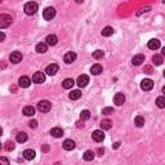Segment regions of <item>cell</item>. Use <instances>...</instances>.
Segmentation results:
<instances>
[{
    "instance_id": "4dcf8cb0",
    "label": "cell",
    "mask_w": 165,
    "mask_h": 165,
    "mask_svg": "<svg viewBox=\"0 0 165 165\" xmlns=\"http://www.w3.org/2000/svg\"><path fill=\"white\" fill-rule=\"evenodd\" d=\"M80 119L84 121V120H89L90 119V111L89 110H82L80 112Z\"/></svg>"
},
{
    "instance_id": "f546056e",
    "label": "cell",
    "mask_w": 165,
    "mask_h": 165,
    "mask_svg": "<svg viewBox=\"0 0 165 165\" xmlns=\"http://www.w3.org/2000/svg\"><path fill=\"white\" fill-rule=\"evenodd\" d=\"M112 34H114V28L110 27V26H107V27L103 28V31H102V36L108 38V36H111Z\"/></svg>"
},
{
    "instance_id": "f1b7e54d",
    "label": "cell",
    "mask_w": 165,
    "mask_h": 165,
    "mask_svg": "<svg viewBox=\"0 0 165 165\" xmlns=\"http://www.w3.org/2000/svg\"><path fill=\"white\" fill-rule=\"evenodd\" d=\"M27 134H26L25 132H21L17 134V142H20V143H25L26 141H27Z\"/></svg>"
},
{
    "instance_id": "e0dca14e",
    "label": "cell",
    "mask_w": 165,
    "mask_h": 165,
    "mask_svg": "<svg viewBox=\"0 0 165 165\" xmlns=\"http://www.w3.org/2000/svg\"><path fill=\"white\" fill-rule=\"evenodd\" d=\"M63 148L66 151H71L75 148V142H74L72 140H66L63 142Z\"/></svg>"
},
{
    "instance_id": "9a60e30c",
    "label": "cell",
    "mask_w": 165,
    "mask_h": 165,
    "mask_svg": "<svg viewBox=\"0 0 165 165\" xmlns=\"http://www.w3.org/2000/svg\"><path fill=\"white\" fill-rule=\"evenodd\" d=\"M102 71H103V67L99 63H95V64H93V66L90 67V72H92V75H101Z\"/></svg>"
},
{
    "instance_id": "1f68e13d",
    "label": "cell",
    "mask_w": 165,
    "mask_h": 165,
    "mask_svg": "<svg viewBox=\"0 0 165 165\" xmlns=\"http://www.w3.org/2000/svg\"><path fill=\"white\" fill-rule=\"evenodd\" d=\"M103 56H105V53H103L102 50H94L93 52V58L94 59H101V58H103Z\"/></svg>"
},
{
    "instance_id": "d590c367",
    "label": "cell",
    "mask_w": 165,
    "mask_h": 165,
    "mask_svg": "<svg viewBox=\"0 0 165 165\" xmlns=\"http://www.w3.org/2000/svg\"><path fill=\"white\" fill-rule=\"evenodd\" d=\"M0 165H9V160L5 156H0Z\"/></svg>"
},
{
    "instance_id": "f35d334b",
    "label": "cell",
    "mask_w": 165,
    "mask_h": 165,
    "mask_svg": "<svg viewBox=\"0 0 165 165\" xmlns=\"http://www.w3.org/2000/svg\"><path fill=\"white\" fill-rule=\"evenodd\" d=\"M41 151H43V152H48V151H49V146H48V145H44V146L41 147Z\"/></svg>"
},
{
    "instance_id": "7a4b0ae2",
    "label": "cell",
    "mask_w": 165,
    "mask_h": 165,
    "mask_svg": "<svg viewBox=\"0 0 165 165\" xmlns=\"http://www.w3.org/2000/svg\"><path fill=\"white\" fill-rule=\"evenodd\" d=\"M13 22V18L9 14H0V28H5L10 26Z\"/></svg>"
},
{
    "instance_id": "3957f363",
    "label": "cell",
    "mask_w": 165,
    "mask_h": 165,
    "mask_svg": "<svg viewBox=\"0 0 165 165\" xmlns=\"http://www.w3.org/2000/svg\"><path fill=\"white\" fill-rule=\"evenodd\" d=\"M52 108V103L49 101H40L38 103V110L40 112H48Z\"/></svg>"
},
{
    "instance_id": "7402d4cb",
    "label": "cell",
    "mask_w": 165,
    "mask_h": 165,
    "mask_svg": "<svg viewBox=\"0 0 165 165\" xmlns=\"http://www.w3.org/2000/svg\"><path fill=\"white\" fill-rule=\"evenodd\" d=\"M50 134L53 137H56V138H61V137L63 136V130L61 129V128H53V129L50 130Z\"/></svg>"
},
{
    "instance_id": "f6af8a7d",
    "label": "cell",
    "mask_w": 165,
    "mask_h": 165,
    "mask_svg": "<svg viewBox=\"0 0 165 165\" xmlns=\"http://www.w3.org/2000/svg\"><path fill=\"white\" fill-rule=\"evenodd\" d=\"M54 165H62V164H61V163H56Z\"/></svg>"
},
{
    "instance_id": "b9f144b4",
    "label": "cell",
    "mask_w": 165,
    "mask_h": 165,
    "mask_svg": "<svg viewBox=\"0 0 165 165\" xmlns=\"http://www.w3.org/2000/svg\"><path fill=\"white\" fill-rule=\"evenodd\" d=\"M120 146V143L119 142H116V143H114V147H115V148H118V147Z\"/></svg>"
},
{
    "instance_id": "836d02e7",
    "label": "cell",
    "mask_w": 165,
    "mask_h": 165,
    "mask_svg": "<svg viewBox=\"0 0 165 165\" xmlns=\"http://www.w3.org/2000/svg\"><path fill=\"white\" fill-rule=\"evenodd\" d=\"M14 143H13L12 141H8L7 143H5V146H4V148H5V151H8V152H9V151H13L14 150Z\"/></svg>"
},
{
    "instance_id": "ffe728a7",
    "label": "cell",
    "mask_w": 165,
    "mask_h": 165,
    "mask_svg": "<svg viewBox=\"0 0 165 165\" xmlns=\"http://www.w3.org/2000/svg\"><path fill=\"white\" fill-rule=\"evenodd\" d=\"M35 151L34 150H25L23 151V158L26 160H32V159H35Z\"/></svg>"
},
{
    "instance_id": "83f0119b",
    "label": "cell",
    "mask_w": 165,
    "mask_h": 165,
    "mask_svg": "<svg viewBox=\"0 0 165 165\" xmlns=\"http://www.w3.org/2000/svg\"><path fill=\"white\" fill-rule=\"evenodd\" d=\"M68 97H70V99H72V101H76V99H79L81 97V92L80 90H72V92L68 94Z\"/></svg>"
},
{
    "instance_id": "8fae6325",
    "label": "cell",
    "mask_w": 165,
    "mask_h": 165,
    "mask_svg": "<svg viewBox=\"0 0 165 165\" xmlns=\"http://www.w3.org/2000/svg\"><path fill=\"white\" fill-rule=\"evenodd\" d=\"M92 138H93V141H95V142H102L103 140H105L103 130H94L93 134H92Z\"/></svg>"
},
{
    "instance_id": "5b68a950",
    "label": "cell",
    "mask_w": 165,
    "mask_h": 165,
    "mask_svg": "<svg viewBox=\"0 0 165 165\" xmlns=\"http://www.w3.org/2000/svg\"><path fill=\"white\" fill-rule=\"evenodd\" d=\"M22 58H23V56H22V53L21 52H12L10 53V57H9V59H10V62L12 63H20L21 61H22Z\"/></svg>"
},
{
    "instance_id": "5bb4252c",
    "label": "cell",
    "mask_w": 165,
    "mask_h": 165,
    "mask_svg": "<svg viewBox=\"0 0 165 165\" xmlns=\"http://www.w3.org/2000/svg\"><path fill=\"white\" fill-rule=\"evenodd\" d=\"M143 62H145V56H143V54L134 56L133 59H132V63L134 64V66H140V64H142Z\"/></svg>"
},
{
    "instance_id": "74e56055",
    "label": "cell",
    "mask_w": 165,
    "mask_h": 165,
    "mask_svg": "<svg viewBox=\"0 0 165 165\" xmlns=\"http://www.w3.org/2000/svg\"><path fill=\"white\" fill-rule=\"evenodd\" d=\"M143 71H145L146 74H152V67H151V66H145V70H143Z\"/></svg>"
},
{
    "instance_id": "ee69618b",
    "label": "cell",
    "mask_w": 165,
    "mask_h": 165,
    "mask_svg": "<svg viewBox=\"0 0 165 165\" xmlns=\"http://www.w3.org/2000/svg\"><path fill=\"white\" fill-rule=\"evenodd\" d=\"M2 134H3V129L0 128V136H2Z\"/></svg>"
},
{
    "instance_id": "ac0fdd59",
    "label": "cell",
    "mask_w": 165,
    "mask_h": 165,
    "mask_svg": "<svg viewBox=\"0 0 165 165\" xmlns=\"http://www.w3.org/2000/svg\"><path fill=\"white\" fill-rule=\"evenodd\" d=\"M57 41H58V39L56 35H48L46 39H45V43H46V45H56L57 44Z\"/></svg>"
},
{
    "instance_id": "cb8c5ba5",
    "label": "cell",
    "mask_w": 165,
    "mask_h": 165,
    "mask_svg": "<svg viewBox=\"0 0 165 165\" xmlns=\"http://www.w3.org/2000/svg\"><path fill=\"white\" fill-rule=\"evenodd\" d=\"M46 50H48L46 43H39V44L36 45V52H38V53H45Z\"/></svg>"
},
{
    "instance_id": "44dd1931",
    "label": "cell",
    "mask_w": 165,
    "mask_h": 165,
    "mask_svg": "<svg viewBox=\"0 0 165 165\" xmlns=\"http://www.w3.org/2000/svg\"><path fill=\"white\" fill-rule=\"evenodd\" d=\"M99 125H101L102 130H108V129H111V128H112V121H111V120H108V119H106V120H102Z\"/></svg>"
},
{
    "instance_id": "30bf717a",
    "label": "cell",
    "mask_w": 165,
    "mask_h": 165,
    "mask_svg": "<svg viewBox=\"0 0 165 165\" xmlns=\"http://www.w3.org/2000/svg\"><path fill=\"white\" fill-rule=\"evenodd\" d=\"M30 84H31V79L28 76H21L18 80V85L21 88H28Z\"/></svg>"
},
{
    "instance_id": "603a6c76",
    "label": "cell",
    "mask_w": 165,
    "mask_h": 165,
    "mask_svg": "<svg viewBox=\"0 0 165 165\" xmlns=\"http://www.w3.org/2000/svg\"><path fill=\"white\" fill-rule=\"evenodd\" d=\"M94 152L93 151H90V150H88V151H85L84 152V155H82V158H84V160L85 161H92V160L94 159Z\"/></svg>"
},
{
    "instance_id": "8992f818",
    "label": "cell",
    "mask_w": 165,
    "mask_h": 165,
    "mask_svg": "<svg viewBox=\"0 0 165 165\" xmlns=\"http://www.w3.org/2000/svg\"><path fill=\"white\" fill-rule=\"evenodd\" d=\"M88 82H89V76L88 75H80L76 80V84L79 85L80 88H85V86L88 85Z\"/></svg>"
},
{
    "instance_id": "d6986e66",
    "label": "cell",
    "mask_w": 165,
    "mask_h": 165,
    "mask_svg": "<svg viewBox=\"0 0 165 165\" xmlns=\"http://www.w3.org/2000/svg\"><path fill=\"white\" fill-rule=\"evenodd\" d=\"M23 115L25 116H34L35 115V107H32V106H26L23 108Z\"/></svg>"
},
{
    "instance_id": "d4e9b609",
    "label": "cell",
    "mask_w": 165,
    "mask_h": 165,
    "mask_svg": "<svg viewBox=\"0 0 165 165\" xmlns=\"http://www.w3.org/2000/svg\"><path fill=\"white\" fill-rule=\"evenodd\" d=\"M134 124H136L138 128H142L143 125H145V118H143V116H141V115L136 116V119H134Z\"/></svg>"
},
{
    "instance_id": "4fadbf2b",
    "label": "cell",
    "mask_w": 165,
    "mask_h": 165,
    "mask_svg": "<svg viewBox=\"0 0 165 165\" xmlns=\"http://www.w3.org/2000/svg\"><path fill=\"white\" fill-rule=\"evenodd\" d=\"M75 59H76V53H74V52H67V53L64 54V57H63V61L67 64H71Z\"/></svg>"
},
{
    "instance_id": "ab89813d",
    "label": "cell",
    "mask_w": 165,
    "mask_h": 165,
    "mask_svg": "<svg viewBox=\"0 0 165 165\" xmlns=\"http://www.w3.org/2000/svg\"><path fill=\"white\" fill-rule=\"evenodd\" d=\"M4 39H5V34L0 31V43H2V41H4Z\"/></svg>"
},
{
    "instance_id": "7bdbcfd3",
    "label": "cell",
    "mask_w": 165,
    "mask_h": 165,
    "mask_svg": "<svg viewBox=\"0 0 165 165\" xmlns=\"http://www.w3.org/2000/svg\"><path fill=\"white\" fill-rule=\"evenodd\" d=\"M77 124V128H81V127H84V125H81V123H80V121H79V123H76Z\"/></svg>"
},
{
    "instance_id": "e575fe53",
    "label": "cell",
    "mask_w": 165,
    "mask_h": 165,
    "mask_svg": "<svg viewBox=\"0 0 165 165\" xmlns=\"http://www.w3.org/2000/svg\"><path fill=\"white\" fill-rule=\"evenodd\" d=\"M102 114L103 115H112V114H114V108H112V107H105L102 110Z\"/></svg>"
},
{
    "instance_id": "bcb514c9",
    "label": "cell",
    "mask_w": 165,
    "mask_h": 165,
    "mask_svg": "<svg viewBox=\"0 0 165 165\" xmlns=\"http://www.w3.org/2000/svg\"><path fill=\"white\" fill-rule=\"evenodd\" d=\"M0 148H2V145H0Z\"/></svg>"
},
{
    "instance_id": "6da1fadb",
    "label": "cell",
    "mask_w": 165,
    "mask_h": 165,
    "mask_svg": "<svg viewBox=\"0 0 165 165\" xmlns=\"http://www.w3.org/2000/svg\"><path fill=\"white\" fill-rule=\"evenodd\" d=\"M38 9H39V5L35 3V2H30V3H27L25 5V13L27 16H32V14H35V13L38 12Z\"/></svg>"
},
{
    "instance_id": "277c9868",
    "label": "cell",
    "mask_w": 165,
    "mask_h": 165,
    "mask_svg": "<svg viewBox=\"0 0 165 165\" xmlns=\"http://www.w3.org/2000/svg\"><path fill=\"white\" fill-rule=\"evenodd\" d=\"M43 17H44L45 21H50L52 18H54V17H56V9L53 7L46 8V9L43 12Z\"/></svg>"
},
{
    "instance_id": "d6a6232c",
    "label": "cell",
    "mask_w": 165,
    "mask_h": 165,
    "mask_svg": "<svg viewBox=\"0 0 165 165\" xmlns=\"http://www.w3.org/2000/svg\"><path fill=\"white\" fill-rule=\"evenodd\" d=\"M156 105H158V107L160 108H164L165 107V98L163 97H158V99H156Z\"/></svg>"
},
{
    "instance_id": "ba28073f",
    "label": "cell",
    "mask_w": 165,
    "mask_h": 165,
    "mask_svg": "<svg viewBox=\"0 0 165 165\" xmlns=\"http://www.w3.org/2000/svg\"><path fill=\"white\" fill-rule=\"evenodd\" d=\"M32 81L34 82H36V84H41V82H44L45 81V75L43 72H35L32 75Z\"/></svg>"
},
{
    "instance_id": "9c48e42d",
    "label": "cell",
    "mask_w": 165,
    "mask_h": 165,
    "mask_svg": "<svg viewBox=\"0 0 165 165\" xmlns=\"http://www.w3.org/2000/svg\"><path fill=\"white\" fill-rule=\"evenodd\" d=\"M125 95L123 93H116L114 95V102H115V105L116 106H121V105H124L125 103Z\"/></svg>"
},
{
    "instance_id": "484cf974",
    "label": "cell",
    "mask_w": 165,
    "mask_h": 165,
    "mask_svg": "<svg viewBox=\"0 0 165 165\" xmlns=\"http://www.w3.org/2000/svg\"><path fill=\"white\" fill-rule=\"evenodd\" d=\"M74 84H75V81H74L72 79H64L63 82H62V86L64 89H71L74 86Z\"/></svg>"
},
{
    "instance_id": "8d00e7d4",
    "label": "cell",
    "mask_w": 165,
    "mask_h": 165,
    "mask_svg": "<svg viewBox=\"0 0 165 165\" xmlns=\"http://www.w3.org/2000/svg\"><path fill=\"white\" fill-rule=\"evenodd\" d=\"M28 127L32 128V129H35V128L38 127V121H36V120H31V121L28 123Z\"/></svg>"
},
{
    "instance_id": "7c38bea8",
    "label": "cell",
    "mask_w": 165,
    "mask_h": 165,
    "mask_svg": "<svg viewBox=\"0 0 165 165\" xmlns=\"http://www.w3.org/2000/svg\"><path fill=\"white\" fill-rule=\"evenodd\" d=\"M58 64H56V63H52V64H49L46 68H45V72L48 74L49 76H53V75H56V74L58 72Z\"/></svg>"
},
{
    "instance_id": "52a82bcc",
    "label": "cell",
    "mask_w": 165,
    "mask_h": 165,
    "mask_svg": "<svg viewBox=\"0 0 165 165\" xmlns=\"http://www.w3.org/2000/svg\"><path fill=\"white\" fill-rule=\"evenodd\" d=\"M154 88V81L151 79H145L141 81V89L142 90H151Z\"/></svg>"
},
{
    "instance_id": "4316f807",
    "label": "cell",
    "mask_w": 165,
    "mask_h": 165,
    "mask_svg": "<svg viewBox=\"0 0 165 165\" xmlns=\"http://www.w3.org/2000/svg\"><path fill=\"white\" fill-rule=\"evenodd\" d=\"M152 61H154V63L156 64V66H161L163 62H164L161 54H155L154 57H152Z\"/></svg>"
},
{
    "instance_id": "60d3db41",
    "label": "cell",
    "mask_w": 165,
    "mask_h": 165,
    "mask_svg": "<svg viewBox=\"0 0 165 165\" xmlns=\"http://www.w3.org/2000/svg\"><path fill=\"white\" fill-rule=\"evenodd\" d=\"M103 152H105V150H102V148L98 150V154H99V155H103Z\"/></svg>"
},
{
    "instance_id": "2e32d148",
    "label": "cell",
    "mask_w": 165,
    "mask_h": 165,
    "mask_svg": "<svg viewBox=\"0 0 165 165\" xmlns=\"http://www.w3.org/2000/svg\"><path fill=\"white\" fill-rule=\"evenodd\" d=\"M148 48L151 50H156L160 48V40H158V39H151V40L148 41Z\"/></svg>"
}]
</instances>
